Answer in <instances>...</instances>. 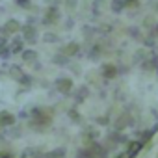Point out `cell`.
Segmentation results:
<instances>
[{"label":"cell","mask_w":158,"mask_h":158,"mask_svg":"<svg viewBox=\"0 0 158 158\" xmlns=\"http://www.w3.org/2000/svg\"><path fill=\"white\" fill-rule=\"evenodd\" d=\"M32 128L34 130H43V128H47V127H50L52 125V115L48 114V110H45V108H34L32 110Z\"/></svg>","instance_id":"cell-1"},{"label":"cell","mask_w":158,"mask_h":158,"mask_svg":"<svg viewBox=\"0 0 158 158\" xmlns=\"http://www.w3.org/2000/svg\"><path fill=\"white\" fill-rule=\"evenodd\" d=\"M54 89L61 95H71L73 89H74V84L69 76H58L56 80H54Z\"/></svg>","instance_id":"cell-2"},{"label":"cell","mask_w":158,"mask_h":158,"mask_svg":"<svg viewBox=\"0 0 158 158\" xmlns=\"http://www.w3.org/2000/svg\"><path fill=\"white\" fill-rule=\"evenodd\" d=\"M23 39L28 43V45H35L37 39H39V32L35 26L32 24H23Z\"/></svg>","instance_id":"cell-3"},{"label":"cell","mask_w":158,"mask_h":158,"mask_svg":"<svg viewBox=\"0 0 158 158\" xmlns=\"http://www.w3.org/2000/svg\"><path fill=\"white\" fill-rule=\"evenodd\" d=\"M60 10L56 8V6H48L47 8V11H45V17H43V24L45 26H50V24H56L58 21H60Z\"/></svg>","instance_id":"cell-4"},{"label":"cell","mask_w":158,"mask_h":158,"mask_svg":"<svg viewBox=\"0 0 158 158\" xmlns=\"http://www.w3.org/2000/svg\"><path fill=\"white\" fill-rule=\"evenodd\" d=\"M15 123H17V117L11 112H8V110L0 112V128H11V127H15Z\"/></svg>","instance_id":"cell-5"},{"label":"cell","mask_w":158,"mask_h":158,"mask_svg":"<svg viewBox=\"0 0 158 158\" xmlns=\"http://www.w3.org/2000/svg\"><path fill=\"white\" fill-rule=\"evenodd\" d=\"M101 74L106 78V80H112V78H115L119 74L117 65H114V63H102L101 65Z\"/></svg>","instance_id":"cell-6"},{"label":"cell","mask_w":158,"mask_h":158,"mask_svg":"<svg viewBox=\"0 0 158 158\" xmlns=\"http://www.w3.org/2000/svg\"><path fill=\"white\" fill-rule=\"evenodd\" d=\"M24 43H26V41H24L21 35H15V37L10 41V50H11V54H23Z\"/></svg>","instance_id":"cell-7"},{"label":"cell","mask_w":158,"mask_h":158,"mask_svg":"<svg viewBox=\"0 0 158 158\" xmlns=\"http://www.w3.org/2000/svg\"><path fill=\"white\" fill-rule=\"evenodd\" d=\"M61 54H65V56H78L80 54V45H78L76 41H71V43H67L65 47H61V50H60Z\"/></svg>","instance_id":"cell-8"},{"label":"cell","mask_w":158,"mask_h":158,"mask_svg":"<svg viewBox=\"0 0 158 158\" xmlns=\"http://www.w3.org/2000/svg\"><path fill=\"white\" fill-rule=\"evenodd\" d=\"M21 58H23L24 63H32V65H35V61L39 60V54H37V50H34V48H24L23 54H21Z\"/></svg>","instance_id":"cell-9"},{"label":"cell","mask_w":158,"mask_h":158,"mask_svg":"<svg viewBox=\"0 0 158 158\" xmlns=\"http://www.w3.org/2000/svg\"><path fill=\"white\" fill-rule=\"evenodd\" d=\"M2 28H4L10 35H13V34H17V32H21V30H23V26H21V23H19L17 19H10Z\"/></svg>","instance_id":"cell-10"},{"label":"cell","mask_w":158,"mask_h":158,"mask_svg":"<svg viewBox=\"0 0 158 158\" xmlns=\"http://www.w3.org/2000/svg\"><path fill=\"white\" fill-rule=\"evenodd\" d=\"M143 147V143L139 141V139H136V141H130L128 143V149H127V154L130 156V158H134L138 152H139V149Z\"/></svg>","instance_id":"cell-11"},{"label":"cell","mask_w":158,"mask_h":158,"mask_svg":"<svg viewBox=\"0 0 158 158\" xmlns=\"http://www.w3.org/2000/svg\"><path fill=\"white\" fill-rule=\"evenodd\" d=\"M128 125H132V119H130V115H128V114H123V115L119 117V121H115V125H114V127H115L117 130H123V128H125V127H128Z\"/></svg>","instance_id":"cell-12"},{"label":"cell","mask_w":158,"mask_h":158,"mask_svg":"<svg viewBox=\"0 0 158 158\" xmlns=\"http://www.w3.org/2000/svg\"><path fill=\"white\" fill-rule=\"evenodd\" d=\"M89 97V89L86 88V86H82V88H78V91H76V95H74V101H76V104H80L82 101H86Z\"/></svg>","instance_id":"cell-13"},{"label":"cell","mask_w":158,"mask_h":158,"mask_svg":"<svg viewBox=\"0 0 158 158\" xmlns=\"http://www.w3.org/2000/svg\"><path fill=\"white\" fill-rule=\"evenodd\" d=\"M8 74L13 78V80H17V82L24 76V73H23V69H21L19 65H11V67H10V71H8Z\"/></svg>","instance_id":"cell-14"},{"label":"cell","mask_w":158,"mask_h":158,"mask_svg":"<svg viewBox=\"0 0 158 158\" xmlns=\"http://www.w3.org/2000/svg\"><path fill=\"white\" fill-rule=\"evenodd\" d=\"M52 63L54 65H60V67H63V65H67L69 63V56H65V54H56L54 58H52Z\"/></svg>","instance_id":"cell-15"},{"label":"cell","mask_w":158,"mask_h":158,"mask_svg":"<svg viewBox=\"0 0 158 158\" xmlns=\"http://www.w3.org/2000/svg\"><path fill=\"white\" fill-rule=\"evenodd\" d=\"M74 158H97V156L93 154V151H91L89 147H86V149H80V151H78Z\"/></svg>","instance_id":"cell-16"},{"label":"cell","mask_w":158,"mask_h":158,"mask_svg":"<svg viewBox=\"0 0 158 158\" xmlns=\"http://www.w3.org/2000/svg\"><path fill=\"white\" fill-rule=\"evenodd\" d=\"M19 84H21V86H24V88H23V91H26V89H28V88L32 86V76L24 73V76H23L21 80H19Z\"/></svg>","instance_id":"cell-17"},{"label":"cell","mask_w":158,"mask_h":158,"mask_svg":"<svg viewBox=\"0 0 158 158\" xmlns=\"http://www.w3.org/2000/svg\"><path fill=\"white\" fill-rule=\"evenodd\" d=\"M43 41H45V43H60V35H56V34H52V32H47V34L43 35Z\"/></svg>","instance_id":"cell-18"},{"label":"cell","mask_w":158,"mask_h":158,"mask_svg":"<svg viewBox=\"0 0 158 158\" xmlns=\"http://www.w3.org/2000/svg\"><path fill=\"white\" fill-rule=\"evenodd\" d=\"M123 8H125V0H112V10L115 13H121Z\"/></svg>","instance_id":"cell-19"},{"label":"cell","mask_w":158,"mask_h":158,"mask_svg":"<svg viewBox=\"0 0 158 158\" xmlns=\"http://www.w3.org/2000/svg\"><path fill=\"white\" fill-rule=\"evenodd\" d=\"M99 58H101V47H99V45H93V47H91V52H89V60L97 61Z\"/></svg>","instance_id":"cell-20"},{"label":"cell","mask_w":158,"mask_h":158,"mask_svg":"<svg viewBox=\"0 0 158 158\" xmlns=\"http://www.w3.org/2000/svg\"><path fill=\"white\" fill-rule=\"evenodd\" d=\"M35 154H37V149H34V147H28V149H24V151H23L21 158H35Z\"/></svg>","instance_id":"cell-21"},{"label":"cell","mask_w":158,"mask_h":158,"mask_svg":"<svg viewBox=\"0 0 158 158\" xmlns=\"http://www.w3.org/2000/svg\"><path fill=\"white\" fill-rule=\"evenodd\" d=\"M15 4L23 10H30L32 8V0H15Z\"/></svg>","instance_id":"cell-22"},{"label":"cell","mask_w":158,"mask_h":158,"mask_svg":"<svg viewBox=\"0 0 158 158\" xmlns=\"http://www.w3.org/2000/svg\"><path fill=\"white\" fill-rule=\"evenodd\" d=\"M47 154H48V158H63L65 151H63V149H56V151H50V152H47Z\"/></svg>","instance_id":"cell-23"},{"label":"cell","mask_w":158,"mask_h":158,"mask_svg":"<svg viewBox=\"0 0 158 158\" xmlns=\"http://www.w3.org/2000/svg\"><path fill=\"white\" fill-rule=\"evenodd\" d=\"M10 56H11V50H10V47L0 48V58H2V60H8Z\"/></svg>","instance_id":"cell-24"},{"label":"cell","mask_w":158,"mask_h":158,"mask_svg":"<svg viewBox=\"0 0 158 158\" xmlns=\"http://www.w3.org/2000/svg\"><path fill=\"white\" fill-rule=\"evenodd\" d=\"M151 138H152V130H145V132L141 134V138H139V141H141V143H145V141H149Z\"/></svg>","instance_id":"cell-25"},{"label":"cell","mask_w":158,"mask_h":158,"mask_svg":"<svg viewBox=\"0 0 158 158\" xmlns=\"http://www.w3.org/2000/svg\"><path fill=\"white\" fill-rule=\"evenodd\" d=\"M76 4H78L76 0H65V8H67V10H74Z\"/></svg>","instance_id":"cell-26"},{"label":"cell","mask_w":158,"mask_h":158,"mask_svg":"<svg viewBox=\"0 0 158 158\" xmlns=\"http://www.w3.org/2000/svg\"><path fill=\"white\" fill-rule=\"evenodd\" d=\"M128 34H130L132 37H136V39H141V35H139V32H138V28H128Z\"/></svg>","instance_id":"cell-27"},{"label":"cell","mask_w":158,"mask_h":158,"mask_svg":"<svg viewBox=\"0 0 158 158\" xmlns=\"http://www.w3.org/2000/svg\"><path fill=\"white\" fill-rule=\"evenodd\" d=\"M151 67H152V71H156V73H158V56L151 58Z\"/></svg>","instance_id":"cell-28"},{"label":"cell","mask_w":158,"mask_h":158,"mask_svg":"<svg viewBox=\"0 0 158 158\" xmlns=\"http://www.w3.org/2000/svg\"><path fill=\"white\" fill-rule=\"evenodd\" d=\"M138 4V0H125V8H132Z\"/></svg>","instance_id":"cell-29"},{"label":"cell","mask_w":158,"mask_h":158,"mask_svg":"<svg viewBox=\"0 0 158 158\" xmlns=\"http://www.w3.org/2000/svg\"><path fill=\"white\" fill-rule=\"evenodd\" d=\"M69 115L73 117V121H78V119H80V117H78V114H76L74 110H69Z\"/></svg>","instance_id":"cell-30"},{"label":"cell","mask_w":158,"mask_h":158,"mask_svg":"<svg viewBox=\"0 0 158 158\" xmlns=\"http://www.w3.org/2000/svg\"><path fill=\"white\" fill-rule=\"evenodd\" d=\"M35 158H48V154H47V152H43V151H37Z\"/></svg>","instance_id":"cell-31"},{"label":"cell","mask_w":158,"mask_h":158,"mask_svg":"<svg viewBox=\"0 0 158 158\" xmlns=\"http://www.w3.org/2000/svg\"><path fill=\"white\" fill-rule=\"evenodd\" d=\"M0 158H13L11 152H0Z\"/></svg>","instance_id":"cell-32"},{"label":"cell","mask_w":158,"mask_h":158,"mask_svg":"<svg viewBox=\"0 0 158 158\" xmlns=\"http://www.w3.org/2000/svg\"><path fill=\"white\" fill-rule=\"evenodd\" d=\"M99 123H101V125H106L108 121H106V117H99Z\"/></svg>","instance_id":"cell-33"},{"label":"cell","mask_w":158,"mask_h":158,"mask_svg":"<svg viewBox=\"0 0 158 158\" xmlns=\"http://www.w3.org/2000/svg\"><path fill=\"white\" fill-rule=\"evenodd\" d=\"M154 35H158V23L154 24Z\"/></svg>","instance_id":"cell-34"}]
</instances>
